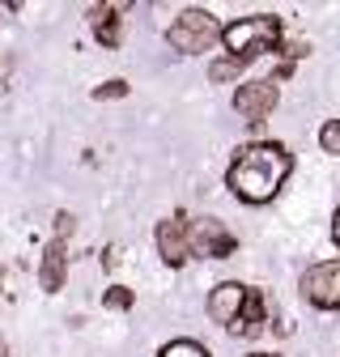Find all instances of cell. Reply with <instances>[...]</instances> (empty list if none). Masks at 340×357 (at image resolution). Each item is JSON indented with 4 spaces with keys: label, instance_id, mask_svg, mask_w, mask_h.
I'll list each match as a JSON object with an SVG mask.
<instances>
[{
    "label": "cell",
    "instance_id": "1",
    "mask_svg": "<svg viewBox=\"0 0 340 357\" xmlns=\"http://www.w3.org/2000/svg\"><path fill=\"white\" fill-rule=\"evenodd\" d=\"M289 170H293L289 149L277 145V141H260V145L238 149V158L226 170V188L247 204H268L281 192V183L289 178Z\"/></svg>",
    "mask_w": 340,
    "mask_h": 357
},
{
    "label": "cell",
    "instance_id": "2",
    "mask_svg": "<svg viewBox=\"0 0 340 357\" xmlns=\"http://www.w3.org/2000/svg\"><path fill=\"white\" fill-rule=\"evenodd\" d=\"M222 43H226V52H230V60H255V56H264V52H272L277 43H281V17H272V13H255V17H238L234 26H222V34H217Z\"/></svg>",
    "mask_w": 340,
    "mask_h": 357
},
{
    "label": "cell",
    "instance_id": "3",
    "mask_svg": "<svg viewBox=\"0 0 340 357\" xmlns=\"http://www.w3.org/2000/svg\"><path fill=\"white\" fill-rule=\"evenodd\" d=\"M222 34V26H217V17H212L208 9H183L179 17H175V26L166 30V38H170V47L175 52H187V56H196V52H208V43Z\"/></svg>",
    "mask_w": 340,
    "mask_h": 357
},
{
    "label": "cell",
    "instance_id": "4",
    "mask_svg": "<svg viewBox=\"0 0 340 357\" xmlns=\"http://www.w3.org/2000/svg\"><path fill=\"white\" fill-rule=\"evenodd\" d=\"M234 251H238V238L222 226L217 217L187 221V255H200V259H230Z\"/></svg>",
    "mask_w": 340,
    "mask_h": 357
},
{
    "label": "cell",
    "instance_id": "5",
    "mask_svg": "<svg viewBox=\"0 0 340 357\" xmlns=\"http://www.w3.org/2000/svg\"><path fill=\"white\" fill-rule=\"evenodd\" d=\"M302 294L319 310H340V259L307 268V273H302Z\"/></svg>",
    "mask_w": 340,
    "mask_h": 357
},
{
    "label": "cell",
    "instance_id": "6",
    "mask_svg": "<svg viewBox=\"0 0 340 357\" xmlns=\"http://www.w3.org/2000/svg\"><path fill=\"white\" fill-rule=\"evenodd\" d=\"M234 111H238L247 123H264V119L277 111V85H272V81H247V85H238Z\"/></svg>",
    "mask_w": 340,
    "mask_h": 357
},
{
    "label": "cell",
    "instance_id": "7",
    "mask_svg": "<svg viewBox=\"0 0 340 357\" xmlns=\"http://www.w3.org/2000/svg\"><path fill=\"white\" fill-rule=\"evenodd\" d=\"M157 251L170 268H183L192 255H187V221L175 213V217H166L162 226H157Z\"/></svg>",
    "mask_w": 340,
    "mask_h": 357
},
{
    "label": "cell",
    "instance_id": "8",
    "mask_svg": "<svg viewBox=\"0 0 340 357\" xmlns=\"http://www.w3.org/2000/svg\"><path fill=\"white\" fill-rule=\"evenodd\" d=\"M264 319H268V298H264L260 289H247L242 310L234 315L230 332H234V336H242V340H251V336H260V332H264Z\"/></svg>",
    "mask_w": 340,
    "mask_h": 357
},
{
    "label": "cell",
    "instance_id": "9",
    "mask_svg": "<svg viewBox=\"0 0 340 357\" xmlns=\"http://www.w3.org/2000/svg\"><path fill=\"white\" fill-rule=\"evenodd\" d=\"M242 298H247V285H238V281H222L217 289H212V298H208V315L230 328L234 315L242 310Z\"/></svg>",
    "mask_w": 340,
    "mask_h": 357
},
{
    "label": "cell",
    "instance_id": "10",
    "mask_svg": "<svg viewBox=\"0 0 340 357\" xmlns=\"http://www.w3.org/2000/svg\"><path fill=\"white\" fill-rule=\"evenodd\" d=\"M64 238H52L47 243V251H42V289L47 294H56L60 285H64Z\"/></svg>",
    "mask_w": 340,
    "mask_h": 357
},
{
    "label": "cell",
    "instance_id": "11",
    "mask_svg": "<svg viewBox=\"0 0 340 357\" xmlns=\"http://www.w3.org/2000/svg\"><path fill=\"white\" fill-rule=\"evenodd\" d=\"M94 34H98L102 47H115V43H119V9L115 5L94 9Z\"/></svg>",
    "mask_w": 340,
    "mask_h": 357
},
{
    "label": "cell",
    "instance_id": "12",
    "mask_svg": "<svg viewBox=\"0 0 340 357\" xmlns=\"http://www.w3.org/2000/svg\"><path fill=\"white\" fill-rule=\"evenodd\" d=\"M157 357H208V349H204V344H196V340H170Z\"/></svg>",
    "mask_w": 340,
    "mask_h": 357
},
{
    "label": "cell",
    "instance_id": "13",
    "mask_svg": "<svg viewBox=\"0 0 340 357\" xmlns=\"http://www.w3.org/2000/svg\"><path fill=\"white\" fill-rule=\"evenodd\" d=\"M242 68H247L242 60H230V56H226V60H212V64H208V77H212V81H234Z\"/></svg>",
    "mask_w": 340,
    "mask_h": 357
},
{
    "label": "cell",
    "instance_id": "14",
    "mask_svg": "<svg viewBox=\"0 0 340 357\" xmlns=\"http://www.w3.org/2000/svg\"><path fill=\"white\" fill-rule=\"evenodd\" d=\"M319 145H323V153H340V119H327L319 128Z\"/></svg>",
    "mask_w": 340,
    "mask_h": 357
},
{
    "label": "cell",
    "instance_id": "15",
    "mask_svg": "<svg viewBox=\"0 0 340 357\" xmlns=\"http://www.w3.org/2000/svg\"><path fill=\"white\" fill-rule=\"evenodd\" d=\"M137 298H132V289H123V285H111L107 294H102V306H111V310H128Z\"/></svg>",
    "mask_w": 340,
    "mask_h": 357
},
{
    "label": "cell",
    "instance_id": "16",
    "mask_svg": "<svg viewBox=\"0 0 340 357\" xmlns=\"http://www.w3.org/2000/svg\"><path fill=\"white\" fill-rule=\"evenodd\" d=\"M128 94V81H107V85H98L94 89V98L102 102V98H123Z\"/></svg>",
    "mask_w": 340,
    "mask_h": 357
},
{
    "label": "cell",
    "instance_id": "17",
    "mask_svg": "<svg viewBox=\"0 0 340 357\" xmlns=\"http://www.w3.org/2000/svg\"><path fill=\"white\" fill-rule=\"evenodd\" d=\"M332 238H336V247H340V208H336V217H332Z\"/></svg>",
    "mask_w": 340,
    "mask_h": 357
},
{
    "label": "cell",
    "instance_id": "18",
    "mask_svg": "<svg viewBox=\"0 0 340 357\" xmlns=\"http://www.w3.org/2000/svg\"><path fill=\"white\" fill-rule=\"evenodd\" d=\"M0 357H13V353H9V340H5V336H0Z\"/></svg>",
    "mask_w": 340,
    "mask_h": 357
},
{
    "label": "cell",
    "instance_id": "19",
    "mask_svg": "<svg viewBox=\"0 0 340 357\" xmlns=\"http://www.w3.org/2000/svg\"><path fill=\"white\" fill-rule=\"evenodd\" d=\"M251 357H277V353H251Z\"/></svg>",
    "mask_w": 340,
    "mask_h": 357
}]
</instances>
